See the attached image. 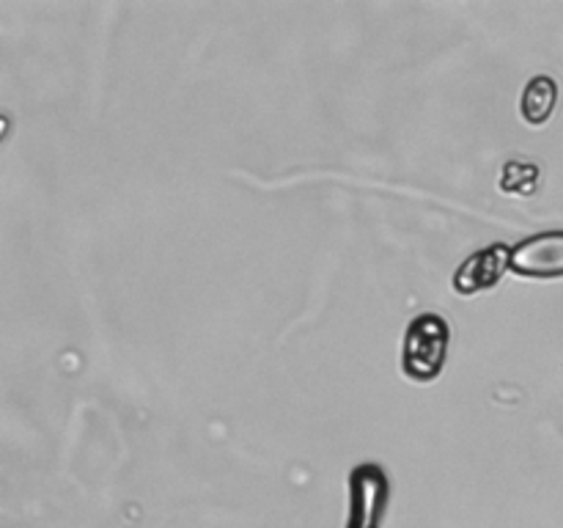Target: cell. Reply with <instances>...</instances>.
<instances>
[{"label":"cell","mask_w":563,"mask_h":528,"mask_svg":"<svg viewBox=\"0 0 563 528\" xmlns=\"http://www.w3.org/2000/svg\"><path fill=\"white\" fill-rule=\"evenodd\" d=\"M511 270V248L506 242H493L482 251L471 253L454 273V292L456 295H478L500 284L506 273Z\"/></svg>","instance_id":"obj_4"},{"label":"cell","mask_w":563,"mask_h":528,"mask_svg":"<svg viewBox=\"0 0 563 528\" xmlns=\"http://www.w3.org/2000/svg\"><path fill=\"white\" fill-rule=\"evenodd\" d=\"M388 476L374 462H363L350 476V526L346 528H379L388 501Z\"/></svg>","instance_id":"obj_2"},{"label":"cell","mask_w":563,"mask_h":528,"mask_svg":"<svg viewBox=\"0 0 563 528\" xmlns=\"http://www.w3.org/2000/svg\"><path fill=\"white\" fill-rule=\"evenodd\" d=\"M511 273L522 278H563V229L542 231L511 248Z\"/></svg>","instance_id":"obj_3"},{"label":"cell","mask_w":563,"mask_h":528,"mask_svg":"<svg viewBox=\"0 0 563 528\" xmlns=\"http://www.w3.org/2000/svg\"><path fill=\"white\" fill-rule=\"evenodd\" d=\"M451 328L440 314H421L405 330L401 344V372L412 383H432L443 374L449 358Z\"/></svg>","instance_id":"obj_1"},{"label":"cell","mask_w":563,"mask_h":528,"mask_svg":"<svg viewBox=\"0 0 563 528\" xmlns=\"http://www.w3.org/2000/svg\"><path fill=\"white\" fill-rule=\"evenodd\" d=\"M539 185V168L533 163H520L511 160L500 170V190L520 193V196H531Z\"/></svg>","instance_id":"obj_6"},{"label":"cell","mask_w":563,"mask_h":528,"mask_svg":"<svg viewBox=\"0 0 563 528\" xmlns=\"http://www.w3.org/2000/svg\"><path fill=\"white\" fill-rule=\"evenodd\" d=\"M555 105H559V82L548 75H537L526 86L520 99V113L528 124L539 127L544 121H550Z\"/></svg>","instance_id":"obj_5"}]
</instances>
